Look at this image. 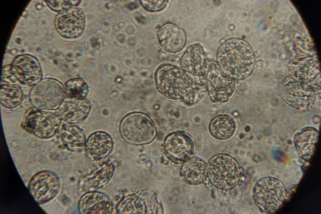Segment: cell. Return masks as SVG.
Masks as SVG:
<instances>
[{"mask_svg": "<svg viewBox=\"0 0 321 214\" xmlns=\"http://www.w3.org/2000/svg\"><path fill=\"white\" fill-rule=\"evenodd\" d=\"M181 65L184 71L195 76L205 73L208 67V61L203 47L195 44L188 47L182 57Z\"/></svg>", "mask_w": 321, "mask_h": 214, "instance_id": "4fadbf2b", "label": "cell"}, {"mask_svg": "<svg viewBox=\"0 0 321 214\" xmlns=\"http://www.w3.org/2000/svg\"><path fill=\"white\" fill-rule=\"evenodd\" d=\"M182 174L185 181L191 185H198L204 182L208 175V167L201 159L193 158L183 167Z\"/></svg>", "mask_w": 321, "mask_h": 214, "instance_id": "2e32d148", "label": "cell"}, {"mask_svg": "<svg viewBox=\"0 0 321 214\" xmlns=\"http://www.w3.org/2000/svg\"><path fill=\"white\" fill-rule=\"evenodd\" d=\"M24 99V93L21 87L17 84L8 83L1 86L0 99L1 104L10 109L19 105Z\"/></svg>", "mask_w": 321, "mask_h": 214, "instance_id": "d6986e66", "label": "cell"}, {"mask_svg": "<svg viewBox=\"0 0 321 214\" xmlns=\"http://www.w3.org/2000/svg\"><path fill=\"white\" fill-rule=\"evenodd\" d=\"M66 95L68 97L84 99L89 92L86 83L81 79H74L68 81L65 88Z\"/></svg>", "mask_w": 321, "mask_h": 214, "instance_id": "ffe728a7", "label": "cell"}, {"mask_svg": "<svg viewBox=\"0 0 321 214\" xmlns=\"http://www.w3.org/2000/svg\"><path fill=\"white\" fill-rule=\"evenodd\" d=\"M120 131L126 141L134 144L151 142L155 138L156 132L155 126L150 118L139 112L129 114L123 119Z\"/></svg>", "mask_w": 321, "mask_h": 214, "instance_id": "5b68a950", "label": "cell"}, {"mask_svg": "<svg viewBox=\"0 0 321 214\" xmlns=\"http://www.w3.org/2000/svg\"><path fill=\"white\" fill-rule=\"evenodd\" d=\"M86 151L91 159L98 160L107 156L113 145L112 139L107 133L97 131L92 134L85 142Z\"/></svg>", "mask_w": 321, "mask_h": 214, "instance_id": "9a60e30c", "label": "cell"}, {"mask_svg": "<svg viewBox=\"0 0 321 214\" xmlns=\"http://www.w3.org/2000/svg\"><path fill=\"white\" fill-rule=\"evenodd\" d=\"M61 120L57 111L49 110L33 109L26 114L23 126L25 129L36 136L47 138L55 133Z\"/></svg>", "mask_w": 321, "mask_h": 214, "instance_id": "52a82bcc", "label": "cell"}, {"mask_svg": "<svg viewBox=\"0 0 321 214\" xmlns=\"http://www.w3.org/2000/svg\"><path fill=\"white\" fill-rule=\"evenodd\" d=\"M208 175L211 183L222 190H229L239 184L241 171L237 161L225 154L215 156L210 160L208 167Z\"/></svg>", "mask_w": 321, "mask_h": 214, "instance_id": "3957f363", "label": "cell"}, {"mask_svg": "<svg viewBox=\"0 0 321 214\" xmlns=\"http://www.w3.org/2000/svg\"><path fill=\"white\" fill-rule=\"evenodd\" d=\"M1 80L3 81L13 83L18 81L14 74L11 67L2 71L1 75Z\"/></svg>", "mask_w": 321, "mask_h": 214, "instance_id": "7402d4cb", "label": "cell"}, {"mask_svg": "<svg viewBox=\"0 0 321 214\" xmlns=\"http://www.w3.org/2000/svg\"><path fill=\"white\" fill-rule=\"evenodd\" d=\"M235 128L234 122L229 116L226 115H218L211 121L209 130L211 135L215 138L224 140L230 137Z\"/></svg>", "mask_w": 321, "mask_h": 214, "instance_id": "ac0fdd59", "label": "cell"}, {"mask_svg": "<svg viewBox=\"0 0 321 214\" xmlns=\"http://www.w3.org/2000/svg\"><path fill=\"white\" fill-rule=\"evenodd\" d=\"M61 120L70 124L78 123L84 120L91 109L89 102L84 99L68 97L65 99L58 108Z\"/></svg>", "mask_w": 321, "mask_h": 214, "instance_id": "5bb4252c", "label": "cell"}, {"mask_svg": "<svg viewBox=\"0 0 321 214\" xmlns=\"http://www.w3.org/2000/svg\"><path fill=\"white\" fill-rule=\"evenodd\" d=\"M234 79L224 74L219 68L213 65L207 77V88L212 100L215 103L227 102L234 90Z\"/></svg>", "mask_w": 321, "mask_h": 214, "instance_id": "ba28073f", "label": "cell"}, {"mask_svg": "<svg viewBox=\"0 0 321 214\" xmlns=\"http://www.w3.org/2000/svg\"><path fill=\"white\" fill-rule=\"evenodd\" d=\"M59 185V179L55 174L44 171L35 175L29 183V189L35 200L38 203H42L55 195Z\"/></svg>", "mask_w": 321, "mask_h": 214, "instance_id": "9c48e42d", "label": "cell"}, {"mask_svg": "<svg viewBox=\"0 0 321 214\" xmlns=\"http://www.w3.org/2000/svg\"><path fill=\"white\" fill-rule=\"evenodd\" d=\"M157 37L161 47L170 53L181 50L185 46L187 40L184 29L171 23L166 24L160 28L157 33Z\"/></svg>", "mask_w": 321, "mask_h": 214, "instance_id": "7c38bea8", "label": "cell"}, {"mask_svg": "<svg viewBox=\"0 0 321 214\" xmlns=\"http://www.w3.org/2000/svg\"><path fill=\"white\" fill-rule=\"evenodd\" d=\"M217 60L220 70L224 74L234 79H241L251 73L255 57L253 50L247 42L232 38L220 46Z\"/></svg>", "mask_w": 321, "mask_h": 214, "instance_id": "7a4b0ae2", "label": "cell"}, {"mask_svg": "<svg viewBox=\"0 0 321 214\" xmlns=\"http://www.w3.org/2000/svg\"><path fill=\"white\" fill-rule=\"evenodd\" d=\"M60 135L64 144L70 150H81L85 144L84 132L81 128L76 126L64 125L61 130Z\"/></svg>", "mask_w": 321, "mask_h": 214, "instance_id": "e0dca14e", "label": "cell"}, {"mask_svg": "<svg viewBox=\"0 0 321 214\" xmlns=\"http://www.w3.org/2000/svg\"><path fill=\"white\" fill-rule=\"evenodd\" d=\"M142 6L149 11H156L161 10L166 6L167 0H140Z\"/></svg>", "mask_w": 321, "mask_h": 214, "instance_id": "44dd1931", "label": "cell"}, {"mask_svg": "<svg viewBox=\"0 0 321 214\" xmlns=\"http://www.w3.org/2000/svg\"><path fill=\"white\" fill-rule=\"evenodd\" d=\"M66 95L65 88L56 79H42L34 86L29 94L30 101L40 109L53 110L58 108Z\"/></svg>", "mask_w": 321, "mask_h": 214, "instance_id": "8992f818", "label": "cell"}, {"mask_svg": "<svg viewBox=\"0 0 321 214\" xmlns=\"http://www.w3.org/2000/svg\"><path fill=\"white\" fill-rule=\"evenodd\" d=\"M155 78L157 90L172 100L193 104L201 101L206 94V87L202 81L171 64L160 66Z\"/></svg>", "mask_w": 321, "mask_h": 214, "instance_id": "6da1fadb", "label": "cell"}, {"mask_svg": "<svg viewBox=\"0 0 321 214\" xmlns=\"http://www.w3.org/2000/svg\"><path fill=\"white\" fill-rule=\"evenodd\" d=\"M11 69L18 81L28 85H35L42 78L40 67L33 57L23 56L14 62Z\"/></svg>", "mask_w": 321, "mask_h": 214, "instance_id": "8fae6325", "label": "cell"}, {"mask_svg": "<svg viewBox=\"0 0 321 214\" xmlns=\"http://www.w3.org/2000/svg\"><path fill=\"white\" fill-rule=\"evenodd\" d=\"M286 195L285 187L281 181L272 177L259 180L253 191V197L256 205L263 211L275 212L283 202Z\"/></svg>", "mask_w": 321, "mask_h": 214, "instance_id": "277c9868", "label": "cell"}, {"mask_svg": "<svg viewBox=\"0 0 321 214\" xmlns=\"http://www.w3.org/2000/svg\"><path fill=\"white\" fill-rule=\"evenodd\" d=\"M193 144L191 136L182 131H177L169 135L164 143L166 156L171 160L181 163L191 154Z\"/></svg>", "mask_w": 321, "mask_h": 214, "instance_id": "30bf717a", "label": "cell"}]
</instances>
